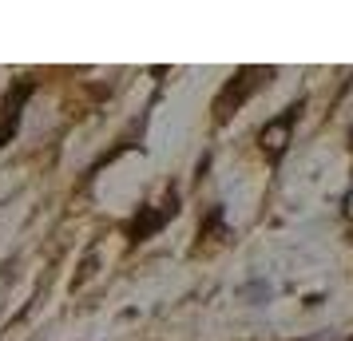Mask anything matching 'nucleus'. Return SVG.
I'll use <instances>...</instances> for the list:
<instances>
[{
    "label": "nucleus",
    "mask_w": 353,
    "mask_h": 341,
    "mask_svg": "<svg viewBox=\"0 0 353 341\" xmlns=\"http://www.w3.org/2000/svg\"><path fill=\"white\" fill-rule=\"evenodd\" d=\"M294 119H298V107H290L282 119H274L270 127L262 131V147H270V155H278V151L286 147V135H290V123H294Z\"/></svg>",
    "instance_id": "f03ea898"
},
{
    "label": "nucleus",
    "mask_w": 353,
    "mask_h": 341,
    "mask_svg": "<svg viewBox=\"0 0 353 341\" xmlns=\"http://www.w3.org/2000/svg\"><path fill=\"white\" fill-rule=\"evenodd\" d=\"M171 214H175V198H171L163 211H143L139 218H135V227H131V242H143L147 234H151V230H159L163 223L171 218Z\"/></svg>",
    "instance_id": "f257e3e1"
}]
</instances>
